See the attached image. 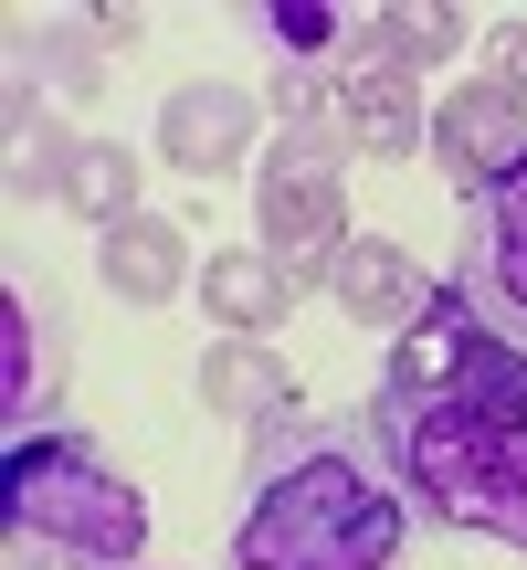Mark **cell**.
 <instances>
[{"mask_svg":"<svg viewBox=\"0 0 527 570\" xmlns=\"http://www.w3.org/2000/svg\"><path fill=\"white\" fill-rule=\"evenodd\" d=\"M369 433L422 518L527 550V348H507L454 285L401 327Z\"/></svg>","mask_w":527,"mask_h":570,"instance_id":"1","label":"cell"},{"mask_svg":"<svg viewBox=\"0 0 527 570\" xmlns=\"http://www.w3.org/2000/svg\"><path fill=\"white\" fill-rule=\"evenodd\" d=\"M201 306H211L222 338H275L285 306H296V285H285V265L253 244V254H211L201 265Z\"/></svg>","mask_w":527,"mask_h":570,"instance_id":"13","label":"cell"},{"mask_svg":"<svg viewBox=\"0 0 527 570\" xmlns=\"http://www.w3.org/2000/svg\"><path fill=\"white\" fill-rule=\"evenodd\" d=\"M253 117H264V96H253V85L201 75V85H180V96L159 106V159L180 169V180H222V169L253 148Z\"/></svg>","mask_w":527,"mask_h":570,"instance_id":"7","label":"cell"},{"mask_svg":"<svg viewBox=\"0 0 527 570\" xmlns=\"http://www.w3.org/2000/svg\"><path fill=\"white\" fill-rule=\"evenodd\" d=\"M454 53H465V11L401 0V11H359V53L348 63H401V75H422V63H454Z\"/></svg>","mask_w":527,"mask_h":570,"instance_id":"14","label":"cell"},{"mask_svg":"<svg viewBox=\"0 0 527 570\" xmlns=\"http://www.w3.org/2000/svg\"><path fill=\"white\" fill-rule=\"evenodd\" d=\"M432 159H444L454 202L496 190L507 169H527V106H517L496 75H475L465 96H432Z\"/></svg>","mask_w":527,"mask_h":570,"instance_id":"6","label":"cell"},{"mask_svg":"<svg viewBox=\"0 0 527 570\" xmlns=\"http://www.w3.org/2000/svg\"><path fill=\"white\" fill-rule=\"evenodd\" d=\"M486 75L527 106V21H496V32H486Z\"/></svg>","mask_w":527,"mask_h":570,"instance_id":"18","label":"cell"},{"mask_svg":"<svg viewBox=\"0 0 527 570\" xmlns=\"http://www.w3.org/2000/svg\"><path fill=\"white\" fill-rule=\"evenodd\" d=\"M338 159H348L338 127H285V138L264 148V180H253V233H264V254L285 265L296 296H306V285H327V275H338V254L359 244V233H348Z\"/></svg>","mask_w":527,"mask_h":570,"instance_id":"4","label":"cell"},{"mask_svg":"<svg viewBox=\"0 0 527 570\" xmlns=\"http://www.w3.org/2000/svg\"><path fill=\"white\" fill-rule=\"evenodd\" d=\"M253 32L275 42V63H327V53H359V11L348 0H264Z\"/></svg>","mask_w":527,"mask_h":570,"instance_id":"16","label":"cell"},{"mask_svg":"<svg viewBox=\"0 0 527 570\" xmlns=\"http://www.w3.org/2000/svg\"><path fill=\"white\" fill-rule=\"evenodd\" d=\"M338 138L348 159H411V148H432V106H422V75H401V63H348L338 75Z\"/></svg>","mask_w":527,"mask_h":570,"instance_id":"8","label":"cell"},{"mask_svg":"<svg viewBox=\"0 0 527 570\" xmlns=\"http://www.w3.org/2000/svg\"><path fill=\"white\" fill-rule=\"evenodd\" d=\"M96 42H106V53H138V42H148V11H127V0H96Z\"/></svg>","mask_w":527,"mask_h":570,"instance_id":"19","label":"cell"},{"mask_svg":"<svg viewBox=\"0 0 527 570\" xmlns=\"http://www.w3.org/2000/svg\"><path fill=\"white\" fill-rule=\"evenodd\" d=\"M32 63L63 85V96H96V75H106V42H96V21H42Z\"/></svg>","mask_w":527,"mask_h":570,"instance_id":"17","label":"cell"},{"mask_svg":"<svg viewBox=\"0 0 527 570\" xmlns=\"http://www.w3.org/2000/svg\"><path fill=\"white\" fill-rule=\"evenodd\" d=\"M96 275L117 285L127 306H169L180 285H201L190 275V244H180V223H159V212H138V223H117L96 244Z\"/></svg>","mask_w":527,"mask_h":570,"instance_id":"12","label":"cell"},{"mask_svg":"<svg viewBox=\"0 0 527 570\" xmlns=\"http://www.w3.org/2000/svg\"><path fill=\"white\" fill-rule=\"evenodd\" d=\"M0 518H11V570H138L148 550V497L63 423L11 433Z\"/></svg>","mask_w":527,"mask_h":570,"instance_id":"3","label":"cell"},{"mask_svg":"<svg viewBox=\"0 0 527 570\" xmlns=\"http://www.w3.org/2000/svg\"><path fill=\"white\" fill-rule=\"evenodd\" d=\"M411 497L390 475L380 433L285 412L243 454V518H232V570H401Z\"/></svg>","mask_w":527,"mask_h":570,"instance_id":"2","label":"cell"},{"mask_svg":"<svg viewBox=\"0 0 527 570\" xmlns=\"http://www.w3.org/2000/svg\"><path fill=\"white\" fill-rule=\"evenodd\" d=\"M327 296H338L359 327H411L432 296H444V285H422V265H411L390 233H359V244L338 254V275H327Z\"/></svg>","mask_w":527,"mask_h":570,"instance_id":"9","label":"cell"},{"mask_svg":"<svg viewBox=\"0 0 527 570\" xmlns=\"http://www.w3.org/2000/svg\"><path fill=\"white\" fill-rule=\"evenodd\" d=\"M53 391H63V327H53V306L32 317V296H0V402H11V423L32 433V412H53Z\"/></svg>","mask_w":527,"mask_h":570,"instance_id":"11","label":"cell"},{"mask_svg":"<svg viewBox=\"0 0 527 570\" xmlns=\"http://www.w3.org/2000/svg\"><path fill=\"white\" fill-rule=\"evenodd\" d=\"M454 296H465L507 348H527V169H507L496 190L465 202V265H454Z\"/></svg>","mask_w":527,"mask_h":570,"instance_id":"5","label":"cell"},{"mask_svg":"<svg viewBox=\"0 0 527 570\" xmlns=\"http://www.w3.org/2000/svg\"><path fill=\"white\" fill-rule=\"evenodd\" d=\"M201 402L222 412V423H285L296 412V370H285V348H264V338H211L201 348Z\"/></svg>","mask_w":527,"mask_h":570,"instance_id":"10","label":"cell"},{"mask_svg":"<svg viewBox=\"0 0 527 570\" xmlns=\"http://www.w3.org/2000/svg\"><path fill=\"white\" fill-rule=\"evenodd\" d=\"M138 180H148V169H138V148H127V138H84V159L63 169V212L96 223V244H106L117 223H138Z\"/></svg>","mask_w":527,"mask_h":570,"instance_id":"15","label":"cell"}]
</instances>
